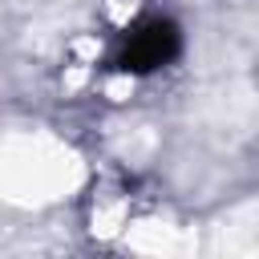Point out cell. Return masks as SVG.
I'll return each instance as SVG.
<instances>
[{"label":"cell","instance_id":"cell-1","mask_svg":"<svg viewBox=\"0 0 259 259\" xmlns=\"http://www.w3.org/2000/svg\"><path fill=\"white\" fill-rule=\"evenodd\" d=\"M178 53H182V32H178V24L166 20V16H150V20H142L138 28L125 32L113 65H117L121 73H154V69H166Z\"/></svg>","mask_w":259,"mask_h":259}]
</instances>
